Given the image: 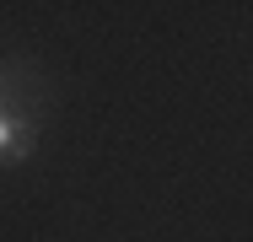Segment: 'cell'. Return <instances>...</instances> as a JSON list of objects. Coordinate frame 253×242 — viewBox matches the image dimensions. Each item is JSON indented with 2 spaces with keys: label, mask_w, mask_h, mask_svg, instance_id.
I'll list each match as a JSON object with an SVG mask.
<instances>
[{
  "label": "cell",
  "mask_w": 253,
  "mask_h": 242,
  "mask_svg": "<svg viewBox=\"0 0 253 242\" xmlns=\"http://www.w3.org/2000/svg\"><path fill=\"white\" fill-rule=\"evenodd\" d=\"M33 151V119L22 113V108H0V161H22Z\"/></svg>",
  "instance_id": "1"
},
{
  "label": "cell",
  "mask_w": 253,
  "mask_h": 242,
  "mask_svg": "<svg viewBox=\"0 0 253 242\" xmlns=\"http://www.w3.org/2000/svg\"><path fill=\"white\" fill-rule=\"evenodd\" d=\"M0 97H5V86H0ZM0 108H5V102H0Z\"/></svg>",
  "instance_id": "2"
}]
</instances>
